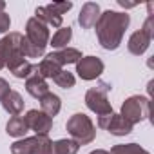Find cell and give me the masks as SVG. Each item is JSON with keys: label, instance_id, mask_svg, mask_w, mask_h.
Listing matches in <instances>:
<instances>
[{"label": "cell", "instance_id": "cell-11", "mask_svg": "<svg viewBox=\"0 0 154 154\" xmlns=\"http://www.w3.org/2000/svg\"><path fill=\"white\" fill-rule=\"evenodd\" d=\"M150 42H152V36H149L143 29H138V31H134V33L129 36L127 49H129L131 54H134V56H141V54L149 49Z\"/></svg>", "mask_w": 154, "mask_h": 154}, {"label": "cell", "instance_id": "cell-13", "mask_svg": "<svg viewBox=\"0 0 154 154\" xmlns=\"http://www.w3.org/2000/svg\"><path fill=\"white\" fill-rule=\"evenodd\" d=\"M26 91H27L33 98L40 100L42 96H45V94L49 93V85H47L45 78H42V76L35 71L29 78H26Z\"/></svg>", "mask_w": 154, "mask_h": 154}, {"label": "cell", "instance_id": "cell-2", "mask_svg": "<svg viewBox=\"0 0 154 154\" xmlns=\"http://www.w3.org/2000/svg\"><path fill=\"white\" fill-rule=\"evenodd\" d=\"M65 129H67L71 140H74L78 145H89L96 138V127H94L93 120L87 114H84V112L72 114L67 120Z\"/></svg>", "mask_w": 154, "mask_h": 154}, {"label": "cell", "instance_id": "cell-24", "mask_svg": "<svg viewBox=\"0 0 154 154\" xmlns=\"http://www.w3.org/2000/svg\"><path fill=\"white\" fill-rule=\"evenodd\" d=\"M51 8H53L56 13H60V15L63 17V13H67V11L72 8V2H53Z\"/></svg>", "mask_w": 154, "mask_h": 154}, {"label": "cell", "instance_id": "cell-6", "mask_svg": "<svg viewBox=\"0 0 154 154\" xmlns=\"http://www.w3.org/2000/svg\"><path fill=\"white\" fill-rule=\"evenodd\" d=\"M11 154H53V141L49 136H31L17 140L11 145Z\"/></svg>", "mask_w": 154, "mask_h": 154}, {"label": "cell", "instance_id": "cell-12", "mask_svg": "<svg viewBox=\"0 0 154 154\" xmlns=\"http://www.w3.org/2000/svg\"><path fill=\"white\" fill-rule=\"evenodd\" d=\"M100 15H102V11H100V6L96 2H85L82 6V9H80L78 24L82 26V29H91L98 22Z\"/></svg>", "mask_w": 154, "mask_h": 154}, {"label": "cell", "instance_id": "cell-10", "mask_svg": "<svg viewBox=\"0 0 154 154\" xmlns=\"http://www.w3.org/2000/svg\"><path fill=\"white\" fill-rule=\"evenodd\" d=\"M98 127L109 131L112 136H127L132 132V125L122 116V114H105V116H98Z\"/></svg>", "mask_w": 154, "mask_h": 154}, {"label": "cell", "instance_id": "cell-25", "mask_svg": "<svg viewBox=\"0 0 154 154\" xmlns=\"http://www.w3.org/2000/svg\"><path fill=\"white\" fill-rule=\"evenodd\" d=\"M141 29H143L149 36H152V38H154V18H152V15H149V17H147V20L143 22Z\"/></svg>", "mask_w": 154, "mask_h": 154}, {"label": "cell", "instance_id": "cell-4", "mask_svg": "<svg viewBox=\"0 0 154 154\" xmlns=\"http://www.w3.org/2000/svg\"><path fill=\"white\" fill-rule=\"evenodd\" d=\"M24 38H26V42L33 47V51L36 53V56L40 58V56L45 53V47L49 45V40H51L49 27H47L42 20L31 17V18L27 20V24H26V36H24Z\"/></svg>", "mask_w": 154, "mask_h": 154}, {"label": "cell", "instance_id": "cell-19", "mask_svg": "<svg viewBox=\"0 0 154 154\" xmlns=\"http://www.w3.org/2000/svg\"><path fill=\"white\" fill-rule=\"evenodd\" d=\"M71 38H72V29L67 26V27H60V29H56V33L53 35V38L49 40V45L53 47V49H65L67 47V44L71 42Z\"/></svg>", "mask_w": 154, "mask_h": 154}, {"label": "cell", "instance_id": "cell-28", "mask_svg": "<svg viewBox=\"0 0 154 154\" xmlns=\"http://www.w3.org/2000/svg\"><path fill=\"white\" fill-rule=\"evenodd\" d=\"M89 154H111V152L105 150V149H96V150H93V152H89Z\"/></svg>", "mask_w": 154, "mask_h": 154}, {"label": "cell", "instance_id": "cell-23", "mask_svg": "<svg viewBox=\"0 0 154 154\" xmlns=\"http://www.w3.org/2000/svg\"><path fill=\"white\" fill-rule=\"evenodd\" d=\"M53 82H54L58 87H62V89H71V87H74L76 78H74V74H72V72L62 69V71L54 76V78H53Z\"/></svg>", "mask_w": 154, "mask_h": 154}, {"label": "cell", "instance_id": "cell-8", "mask_svg": "<svg viewBox=\"0 0 154 154\" xmlns=\"http://www.w3.org/2000/svg\"><path fill=\"white\" fill-rule=\"evenodd\" d=\"M103 69H105V65L98 56H82L76 62V74L85 82L100 78Z\"/></svg>", "mask_w": 154, "mask_h": 154}, {"label": "cell", "instance_id": "cell-7", "mask_svg": "<svg viewBox=\"0 0 154 154\" xmlns=\"http://www.w3.org/2000/svg\"><path fill=\"white\" fill-rule=\"evenodd\" d=\"M22 38L24 36L20 33L13 31L0 40V71L18 58H26V54L22 53Z\"/></svg>", "mask_w": 154, "mask_h": 154}, {"label": "cell", "instance_id": "cell-16", "mask_svg": "<svg viewBox=\"0 0 154 154\" xmlns=\"http://www.w3.org/2000/svg\"><path fill=\"white\" fill-rule=\"evenodd\" d=\"M24 98H22V94L20 93H17V91H9V94L2 100V107H4V111L6 112H9L11 116H20V112L24 111Z\"/></svg>", "mask_w": 154, "mask_h": 154}, {"label": "cell", "instance_id": "cell-22", "mask_svg": "<svg viewBox=\"0 0 154 154\" xmlns=\"http://www.w3.org/2000/svg\"><path fill=\"white\" fill-rule=\"evenodd\" d=\"M109 152L111 154H147L149 150H145L138 143H120V145H114Z\"/></svg>", "mask_w": 154, "mask_h": 154}, {"label": "cell", "instance_id": "cell-21", "mask_svg": "<svg viewBox=\"0 0 154 154\" xmlns=\"http://www.w3.org/2000/svg\"><path fill=\"white\" fill-rule=\"evenodd\" d=\"M78 149H80V145L74 140L62 138V140L53 141V154H76Z\"/></svg>", "mask_w": 154, "mask_h": 154}, {"label": "cell", "instance_id": "cell-5", "mask_svg": "<svg viewBox=\"0 0 154 154\" xmlns=\"http://www.w3.org/2000/svg\"><path fill=\"white\" fill-rule=\"evenodd\" d=\"M149 107H150V100L147 96L141 94H134L129 96L123 103H122V111L120 114L134 127L140 122H145L149 118Z\"/></svg>", "mask_w": 154, "mask_h": 154}, {"label": "cell", "instance_id": "cell-29", "mask_svg": "<svg viewBox=\"0 0 154 154\" xmlns=\"http://www.w3.org/2000/svg\"><path fill=\"white\" fill-rule=\"evenodd\" d=\"M4 9H6V2H4V0H0V13H4Z\"/></svg>", "mask_w": 154, "mask_h": 154}, {"label": "cell", "instance_id": "cell-1", "mask_svg": "<svg viewBox=\"0 0 154 154\" xmlns=\"http://www.w3.org/2000/svg\"><path fill=\"white\" fill-rule=\"evenodd\" d=\"M131 24V17L127 13H120V11H112L107 9L100 15L96 26V36L100 45L105 51H116L122 42H123V35L127 31Z\"/></svg>", "mask_w": 154, "mask_h": 154}, {"label": "cell", "instance_id": "cell-15", "mask_svg": "<svg viewBox=\"0 0 154 154\" xmlns=\"http://www.w3.org/2000/svg\"><path fill=\"white\" fill-rule=\"evenodd\" d=\"M35 18L42 20L45 26H53V27H58V29L62 27V22H63V17H62L60 13H56V11L51 8V4H49V6H44V8H36Z\"/></svg>", "mask_w": 154, "mask_h": 154}, {"label": "cell", "instance_id": "cell-30", "mask_svg": "<svg viewBox=\"0 0 154 154\" xmlns=\"http://www.w3.org/2000/svg\"><path fill=\"white\" fill-rule=\"evenodd\" d=\"M147 154H150V152H147Z\"/></svg>", "mask_w": 154, "mask_h": 154}, {"label": "cell", "instance_id": "cell-3", "mask_svg": "<svg viewBox=\"0 0 154 154\" xmlns=\"http://www.w3.org/2000/svg\"><path fill=\"white\" fill-rule=\"evenodd\" d=\"M111 84L107 82H98L96 87H91L85 93V105L89 111H93L96 116H105V114H112V105L109 102V91H111Z\"/></svg>", "mask_w": 154, "mask_h": 154}, {"label": "cell", "instance_id": "cell-27", "mask_svg": "<svg viewBox=\"0 0 154 154\" xmlns=\"http://www.w3.org/2000/svg\"><path fill=\"white\" fill-rule=\"evenodd\" d=\"M9 91H11V85L8 84V80L0 78V102H2V100L9 94Z\"/></svg>", "mask_w": 154, "mask_h": 154}, {"label": "cell", "instance_id": "cell-14", "mask_svg": "<svg viewBox=\"0 0 154 154\" xmlns=\"http://www.w3.org/2000/svg\"><path fill=\"white\" fill-rule=\"evenodd\" d=\"M47 58L54 60L58 65H69V63H76L80 58H82V51L80 49H74V47H65V49H58V51H53L49 54H45Z\"/></svg>", "mask_w": 154, "mask_h": 154}, {"label": "cell", "instance_id": "cell-20", "mask_svg": "<svg viewBox=\"0 0 154 154\" xmlns=\"http://www.w3.org/2000/svg\"><path fill=\"white\" fill-rule=\"evenodd\" d=\"M27 131L29 129L24 122V116H13V118H9V122L6 125V132L13 138H24Z\"/></svg>", "mask_w": 154, "mask_h": 154}, {"label": "cell", "instance_id": "cell-18", "mask_svg": "<svg viewBox=\"0 0 154 154\" xmlns=\"http://www.w3.org/2000/svg\"><path fill=\"white\" fill-rule=\"evenodd\" d=\"M62 69H63L62 65H58L54 60H51V58H47V56L36 63V72L42 76V78H54V76H56Z\"/></svg>", "mask_w": 154, "mask_h": 154}, {"label": "cell", "instance_id": "cell-17", "mask_svg": "<svg viewBox=\"0 0 154 154\" xmlns=\"http://www.w3.org/2000/svg\"><path fill=\"white\" fill-rule=\"evenodd\" d=\"M60 109H62V100H60V96L53 94L51 91L40 98V111L45 112L47 116H51V118L56 116L60 112Z\"/></svg>", "mask_w": 154, "mask_h": 154}, {"label": "cell", "instance_id": "cell-9", "mask_svg": "<svg viewBox=\"0 0 154 154\" xmlns=\"http://www.w3.org/2000/svg\"><path fill=\"white\" fill-rule=\"evenodd\" d=\"M24 122L27 125L29 131H33L36 136H47L49 131L53 129V118L47 116L45 112L38 111V109H31L26 112Z\"/></svg>", "mask_w": 154, "mask_h": 154}, {"label": "cell", "instance_id": "cell-26", "mask_svg": "<svg viewBox=\"0 0 154 154\" xmlns=\"http://www.w3.org/2000/svg\"><path fill=\"white\" fill-rule=\"evenodd\" d=\"M11 27V18L8 13H0V33H6Z\"/></svg>", "mask_w": 154, "mask_h": 154}]
</instances>
